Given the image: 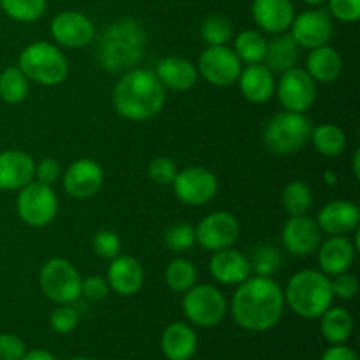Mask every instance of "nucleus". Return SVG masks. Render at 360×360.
<instances>
[{
	"label": "nucleus",
	"mask_w": 360,
	"mask_h": 360,
	"mask_svg": "<svg viewBox=\"0 0 360 360\" xmlns=\"http://www.w3.org/2000/svg\"><path fill=\"white\" fill-rule=\"evenodd\" d=\"M281 262H283V259H281L280 250L266 243V245H259L253 250L250 267H252V273H255V276L273 278L280 271Z\"/></svg>",
	"instance_id": "obj_36"
},
{
	"label": "nucleus",
	"mask_w": 360,
	"mask_h": 360,
	"mask_svg": "<svg viewBox=\"0 0 360 360\" xmlns=\"http://www.w3.org/2000/svg\"><path fill=\"white\" fill-rule=\"evenodd\" d=\"M285 309L283 288L266 276H248L231 301L234 322L248 333H266L280 322Z\"/></svg>",
	"instance_id": "obj_1"
},
{
	"label": "nucleus",
	"mask_w": 360,
	"mask_h": 360,
	"mask_svg": "<svg viewBox=\"0 0 360 360\" xmlns=\"http://www.w3.org/2000/svg\"><path fill=\"white\" fill-rule=\"evenodd\" d=\"M252 16L260 32L285 34L295 18L292 0H253Z\"/></svg>",
	"instance_id": "obj_20"
},
{
	"label": "nucleus",
	"mask_w": 360,
	"mask_h": 360,
	"mask_svg": "<svg viewBox=\"0 0 360 360\" xmlns=\"http://www.w3.org/2000/svg\"><path fill=\"white\" fill-rule=\"evenodd\" d=\"M21 360H56L55 355L48 350H42V348H35V350L25 352V355Z\"/></svg>",
	"instance_id": "obj_48"
},
{
	"label": "nucleus",
	"mask_w": 360,
	"mask_h": 360,
	"mask_svg": "<svg viewBox=\"0 0 360 360\" xmlns=\"http://www.w3.org/2000/svg\"><path fill=\"white\" fill-rule=\"evenodd\" d=\"M35 179V160L20 150L0 151V190L13 192Z\"/></svg>",
	"instance_id": "obj_23"
},
{
	"label": "nucleus",
	"mask_w": 360,
	"mask_h": 360,
	"mask_svg": "<svg viewBox=\"0 0 360 360\" xmlns=\"http://www.w3.org/2000/svg\"><path fill=\"white\" fill-rule=\"evenodd\" d=\"M227 299L214 285H193L183 297V313L195 327L218 326L227 315Z\"/></svg>",
	"instance_id": "obj_9"
},
{
	"label": "nucleus",
	"mask_w": 360,
	"mask_h": 360,
	"mask_svg": "<svg viewBox=\"0 0 360 360\" xmlns=\"http://www.w3.org/2000/svg\"><path fill=\"white\" fill-rule=\"evenodd\" d=\"M267 41L260 30H243L234 39V53L241 63H264Z\"/></svg>",
	"instance_id": "obj_31"
},
{
	"label": "nucleus",
	"mask_w": 360,
	"mask_h": 360,
	"mask_svg": "<svg viewBox=\"0 0 360 360\" xmlns=\"http://www.w3.org/2000/svg\"><path fill=\"white\" fill-rule=\"evenodd\" d=\"M70 360H91V359H88V357H74V359H70Z\"/></svg>",
	"instance_id": "obj_52"
},
{
	"label": "nucleus",
	"mask_w": 360,
	"mask_h": 360,
	"mask_svg": "<svg viewBox=\"0 0 360 360\" xmlns=\"http://www.w3.org/2000/svg\"><path fill=\"white\" fill-rule=\"evenodd\" d=\"M323 178H326L327 185H333L334 186L338 183V176L334 174V172H330V171H327L326 174H323Z\"/></svg>",
	"instance_id": "obj_50"
},
{
	"label": "nucleus",
	"mask_w": 360,
	"mask_h": 360,
	"mask_svg": "<svg viewBox=\"0 0 360 360\" xmlns=\"http://www.w3.org/2000/svg\"><path fill=\"white\" fill-rule=\"evenodd\" d=\"M355 253L357 246L348 239V236H329L319 246L320 269L329 278L347 273L354 266Z\"/></svg>",
	"instance_id": "obj_21"
},
{
	"label": "nucleus",
	"mask_w": 360,
	"mask_h": 360,
	"mask_svg": "<svg viewBox=\"0 0 360 360\" xmlns=\"http://www.w3.org/2000/svg\"><path fill=\"white\" fill-rule=\"evenodd\" d=\"M155 76L162 83L165 90L172 91H188L195 86L199 79L195 63L190 62L183 56H165L157 63Z\"/></svg>",
	"instance_id": "obj_25"
},
{
	"label": "nucleus",
	"mask_w": 360,
	"mask_h": 360,
	"mask_svg": "<svg viewBox=\"0 0 360 360\" xmlns=\"http://www.w3.org/2000/svg\"><path fill=\"white\" fill-rule=\"evenodd\" d=\"M234 35V28L229 18L211 14L200 25V37L207 46H225Z\"/></svg>",
	"instance_id": "obj_37"
},
{
	"label": "nucleus",
	"mask_w": 360,
	"mask_h": 360,
	"mask_svg": "<svg viewBox=\"0 0 360 360\" xmlns=\"http://www.w3.org/2000/svg\"><path fill=\"white\" fill-rule=\"evenodd\" d=\"M320 360H359V355L355 354L354 348L347 347V345H330V348H327L323 352L322 359Z\"/></svg>",
	"instance_id": "obj_47"
},
{
	"label": "nucleus",
	"mask_w": 360,
	"mask_h": 360,
	"mask_svg": "<svg viewBox=\"0 0 360 360\" xmlns=\"http://www.w3.org/2000/svg\"><path fill=\"white\" fill-rule=\"evenodd\" d=\"M165 88L153 70L130 69L122 74L112 88V105L129 122H146L155 118L165 105Z\"/></svg>",
	"instance_id": "obj_2"
},
{
	"label": "nucleus",
	"mask_w": 360,
	"mask_h": 360,
	"mask_svg": "<svg viewBox=\"0 0 360 360\" xmlns=\"http://www.w3.org/2000/svg\"><path fill=\"white\" fill-rule=\"evenodd\" d=\"M352 167H354V176L355 179L360 178V151L357 150L354 155V164H352Z\"/></svg>",
	"instance_id": "obj_49"
},
{
	"label": "nucleus",
	"mask_w": 360,
	"mask_h": 360,
	"mask_svg": "<svg viewBox=\"0 0 360 360\" xmlns=\"http://www.w3.org/2000/svg\"><path fill=\"white\" fill-rule=\"evenodd\" d=\"M164 241L171 252L185 253L195 245V229L186 221H178L167 229Z\"/></svg>",
	"instance_id": "obj_38"
},
{
	"label": "nucleus",
	"mask_w": 360,
	"mask_h": 360,
	"mask_svg": "<svg viewBox=\"0 0 360 360\" xmlns=\"http://www.w3.org/2000/svg\"><path fill=\"white\" fill-rule=\"evenodd\" d=\"M178 174V165L169 157H155L148 164V176L157 185H171Z\"/></svg>",
	"instance_id": "obj_40"
},
{
	"label": "nucleus",
	"mask_w": 360,
	"mask_h": 360,
	"mask_svg": "<svg viewBox=\"0 0 360 360\" xmlns=\"http://www.w3.org/2000/svg\"><path fill=\"white\" fill-rule=\"evenodd\" d=\"M104 185V169L91 158H79L67 167L63 174V190L72 199H90Z\"/></svg>",
	"instance_id": "obj_16"
},
{
	"label": "nucleus",
	"mask_w": 360,
	"mask_h": 360,
	"mask_svg": "<svg viewBox=\"0 0 360 360\" xmlns=\"http://www.w3.org/2000/svg\"><path fill=\"white\" fill-rule=\"evenodd\" d=\"M322 234L327 236H348L359 231L360 210L350 200H330L323 204L316 218Z\"/></svg>",
	"instance_id": "obj_18"
},
{
	"label": "nucleus",
	"mask_w": 360,
	"mask_h": 360,
	"mask_svg": "<svg viewBox=\"0 0 360 360\" xmlns=\"http://www.w3.org/2000/svg\"><path fill=\"white\" fill-rule=\"evenodd\" d=\"M109 294L108 280L102 276H88L81 281V295L90 301H104Z\"/></svg>",
	"instance_id": "obj_46"
},
{
	"label": "nucleus",
	"mask_w": 360,
	"mask_h": 360,
	"mask_svg": "<svg viewBox=\"0 0 360 360\" xmlns=\"http://www.w3.org/2000/svg\"><path fill=\"white\" fill-rule=\"evenodd\" d=\"M164 278L172 292L185 294L197 283V267L186 259H174L165 267Z\"/></svg>",
	"instance_id": "obj_33"
},
{
	"label": "nucleus",
	"mask_w": 360,
	"mask_h": 360,
	"mask_svg": "<svg viewBox=\"0 0 360 360\" xmlns=\"http://www.w3.org/2000/svg\"><path fill=\"white\" fill-rule=\"evenodd\" d=\"M146 30L132 18L112 21L102 32L97 46V58L102 69L109 72H127L136 69L146 49Z\"/></svg>",
	"instance_id": "obj_3"
},
{
	"label": "nucleus",
	"mask_w": 360,
	"mask_h": 360,
	"mask_svg": "<svg viewBox=\"0 0 360 360\" xmlns=\"http://www.w3.org/2000/svg\"><path fill=\"white\" fill-rule=\"evenodd\" d=\"M91 246H94V252L97 253L101 259L112 260L115 257L120 255V250H122V241H120L118 234L112 231H98L97 234L91 239Z\"/></svg>",
	"instance_id": "obj_41"
},
{
	"label": "nucleus",
	"mask_w": 360,
	"mask_h": 360,
	"mask_svg": "<svg viewBox=\"0 0 360 360\" xmlns=\"http://www.w3.org/2000/svg\"><path fill=\"white\" fill-rule=\"evenodd\" d=\"M322 243V231L316 220L308 214L288 217L281 229V245L290 255L308 257L319 250Z\"/></svg>",
	"instance_id": "obj_17"
},
{
	"label": "nucleus",
	"mask_w": 360,
	"mask_h": 360,
	"mask_svg": "<svg viewBox=\"0 0 360 360\" xmlns=\"http://www.w3.org/2000/svg\"><path fill=\"white\" fill-rule=\"evenodd\" d=\"M330 287H333L334 297H340L343 301H350V299L357 297L359 294V280L355 274L352 273H341L338 276L330 278Z\"/></svg>",
	"instance_id": "obj_43"
},
{
	"label": "nucleus",
	"mask_w": 360,
	"mask_h": 360,
	"mask_svg": "<svg viewBox=\"0 0 360 360\" xmlns=\"http://www.w3.org/2000/svg\"><path fill=\"white\" fill-rule=\"evenodd\" d=\"M285 304L297 316L315 320L333 306L334 294L330 278L322 271L302 269L288 280L283 290Z\"/></svg>",
	"instance_id": "obj_4"
},
{
	"label": "nucleus",
	"mask_w": 360,
	"mask_h": 360,
	"mask_svg": "<svg viewBox=\"0 0 360 360\" xmlns=\"http://www.w3.org/2000/svg\"><path fill=\"white\" fill-rule=\"evenodd\" d=\"M309 141L313 143L315 150L327 158L340 157L347 150V134L343 132L341 127L333 125V123H323V125L311 129Z\"/></svg>",
	"instance_id": "obj_30"
},
{
	"label": "nucleus",
	"mask_w": 360,
	"mask_h": 360,
	"mask_svg": "<svg viewBox=\"0 0 360 360\" xmlns=\"http://www.w3.org/2000/svg\"><path fill=\"white\" fill-rule=\"evenodd\" d=\"M274 94H276L278 101L283 105L285 111L306 112L315 104L319 86L304 69L294 67V69L281 74L280 79L276 81Z\"/></svg>",
	"instance_id": "obj_12"
},
{
	"label": "nucleus",
	"mask_w": 360,
	"mask_h": 360,
	"mask_svg": "<svg viewBox=\"0 0 360 360\" xmlns=\"http://www.w3.org/2000/svg\"><path fill=\"white\" fill-rule=\"evenodd\" d=\"M320 330L330 345H343L354 333V316L341 306H330L320 316Z\"/></svg>",
	"instance_id": "obj_29"
},
{
	"label": "nucleus",
	"mask_w": 360,
	"mask_h": 360,
	"mask_svg": "<svg viewBox=\"0 0 360 360\" xmlns=\"http://www.w3.org/2000/svg\"><path fill=\"white\" fill-rule=\"evenodd\" d=\"M311 129V122L304 112L281 111L267 122L264 129V144L273 155L288 157L309 143Z\"/></svg>",
	"instance_id": "obj_6"
},
{
	"label": "nucleus",
	"mask_w": 360,
	"mask_h": 360,
	"mask_svg": "<svg viewBox=\"0 0 360 360\" xmlns=\"http://www.w3.org/2000/svg\"><path fill=\"white\" fill-rule=\"evenodd\" d=\"M243 63L234 49L225 46H207L199 56L197 72L210 84L218 88L232 86L238 83Z\"/></svg>",
	"instance_id": "obj_11"
},
{
	"label": "nucleus",
	"mask_w": 360,
	"mask_h": 360,
	"mask_svg": "<svg viewBox=\"0 0 360 360\" xmlns=\"http://www.w3.org/2000/svg\"><path fill=\"white\" fill-rule=\"evenodd\" d=\"M25 352V341L18 334H0V360H21Z\"/></svg>",
	"instance_id": "obj_44"
},
{
	"label": "nucleus",
	"mask_w": 360,
	"mask_h": 360,
	"mask_svg": "<svg viewBox=\"0 0 360 360\" xmlns=\"http://www.w3.org/2000/svg\"><path fill=\"white\" fill-rule=\"evenodd\" d=\"M238 84L243 97L252 104H266L274 97V91H276L274 72L267 69L264 63H252V65L243 67Z\"/></svg>",
	"instance_id": "obj_24"
},
{
	"label": "nucleus",
	"mask_w": 360,
	"mask_h": 360,
	"mask_svg": "<svg viewBox=\"0 0 360 360\" xmlns=\"http://www.w3.org/2000/svg\"><path fill=\"white\" fill-rule=\"evenodd\" d=\"M197 347V333L190 323L174 322L162 333L160 348L167 360H190L195 355Z\"/></svg>",
	"instance_id": "obj_26"
},
{
	"label": "nucleus",
	"mask_w": 360,
	"mask_h": 360,
	"mask_svg": "<svg viewBox=\"0 0 360 360\" xmlns=\"http://www.w3.org/2000/svg\"><path fill=\"white\" fill-rule=\"evenodd\" d=\"M79 271L62 257H55L42 264L39 285L46 297L55 304H74L81 297Z\"/></svg>",
	"instance_id": "obj_7"
},
{
	"label": "nucleus",
	"mask_w": 360,
	"mask_h": 360,
	"mask_svg": "<svg viewBox=\"0 0 360 360\" xmlns=\"http://www.w3.org/2000/svg\"><path fill=\"white\" fill-rule=\"evenodd\" d=\"M210 274L218 283L238 287L246 278L252 276L250 259L239 250H234V246L218 250V252H213L210 260Z\"/></svg>",
	"instance_id": "obj_19"
},
{
	"label": "nucleus",
	"mask_w": 360,
	"mask_h": 360,
	"mask_svg": "<svg viewBox=\"0 0 360 360\" xmlns=\"http://www.w3.org/2000/svg\"><path fill=\"white\" fill-rule=\"evenodd\" d=\"M51 329L58 334H70L79 326V311L72 304H58L49 315Z\"/></svg>",
	"instance_id": "obj_39"
},
{
	"label": "nucleus",
	"mask_w": 360,
	"mask_h": 360,
	"mask_svg": "<svg viewBox=\"0 0 360 360\" xmlns=\"http://www.w3.org/2000/svg\"><path fill=\"white\" fill-rule=\"evenodd\" d=\"M288 30L299 48L315 49L329 44L333 39V18L323 9H309L297 14Z\"/></svg>",
	"instance_id": "obj_14"
},
{
	"label": "nucleus",
	"mask_w": 360,
	"mask_h": 360,
	"mask_svg": "<svg viewBox=\"0 0 360 360\" xmlns=\"http://www.w3.org/2000/svg\"><path fill=\"white\" fill-rule=\"evenodd\" d=\"M4 13L20 23H34L46 13V0H0Z\"/></svg>",
	"instance_id": "obj_35"
},
{
	"label": "nucleus",
	"mask_w": 360,
	"mask_h": 360,
	"mask_svg": "<svg viewBox=\"0 0 360 360\" xmlns=\"http://www.w3.org/2000/svg\"><path fill=\"white\" fill-rule=\"evenodd\" d=\"M193 229H195L197 245L211 253L234 246L241 234L238 218L229 211H214L204 217Z\"/></svg>",
	"instance_id": "obj_13"
},
{
	"label": "nucleus",
	"mask_w": 360,
	"mask_h": 360,
	"mask_svg": "<svg viewBox=\"0 0 360 360\" xmlns=\"http://www.w3.org/2000/svg\"><path fill=\"white\" fill-rule=\"evenodd\" d=\"M304 70L313 77L316 84H329L341 76L343 60H341V55L336 48L329 44L320 46V48L309 49Z\"/></svg>",
	"instance_id": "obj_27"
},
{
	"label": "nucleus",
	"mask_w": 360,
	"mask_h": 360,
	"mask_svg": "<svg viewBox=\"0 0 360 360\" xmlns=\"http://www.w3.org/2000/svg\"><path fill=\"white\" fill-rule=\"evenodd\" d=\"M16 211L21 221L28 227H48L58 213V197L51 185H44L34 179L18 190Z\"/></svg>",
	"instance_id": "obj_8"
},
{
	"label": "nucleus",
	"mask_w": 360,
	"mask_h": 360,
	"mask_svg": "<svg viewBox=\"0 0 360 360\" xmlns=\"http://www.w3.org/2000/svg\"><path fill=\"white\" fill-rule=\"evenodd\" d=\"M281 202H283L288 217H301V214H306L311 210L313 192L306 183L292 181L285 186Z\"/></svg>",
	"instance_id": "obj_34"
},
{
	"label": "nucleus",
	"mask_w": 360,
	"mask_h": 360,
	"mask_svg": "<svg viewBox=\"0 0 360 360\" xmlns=\"http://www.w3.org/2000/svg\"><path fill=\"white\" fill-rule=\"evenodd\" d=\"M18 69L28 81L41 86H58L67 79L69 62L58 46L46 41H37L21 49L18 56Z\"/></svg>",
	"instance_id": "obj_5"
},
{
	"label": "nucleus",
	"mask_w": 360,
	"mask_h": 360,
	"mask_svg": "<svg viewBox=\"0 0 360 360\" xmlns=\"http://www.w3.org/2000/svg\"><path fill=\"white\" fill-rule=\"evenodd\" d=\"M51 37L56 44L69 49L84 48L95 39L94 21L79 11H62L51 21Z\"/></svg>",
	"instance_id": "obj_15"
},
{
	"label": "nucleus",
	"mask_w": 360,
	"mask_h": 360,
	"mask_svg": "<svg viewBox=\"0 0 360 360\" xmlns=\"http://www.w3.org/2000/svg\"><path fill=\"white\" fill-rule=\"evenodd\" d=\"M30 81L16 67H7L0 72V98L7 104H20L27 98Z\"/></svg>",
	"instance_id": "obj_32"
},
{
	"label": "nucleus",
	"mask_w": 360,
	"mask_h": 360,
	"mask_svg": "<svg viewBox=\"0 0 360 360\" xmlns=\"http://www.w3.org/2000/svg\"><path fill=\"white\" fill-rule=\"evenodd\" d=\"M109 290L122 297H132L143 288L144 271L139 260L130 255H118L108 267Z\"/></svg>",
	"instance_id": "obj_22"
},
{
	"label": "nucleus",
	"mask_w": 360,
	"mask_h": 360,
	"mask_svg": "<svg viewBox=\"0 0 360 360\" xmlns=\"http://www.w3.org/2000/svg\"><path fill=\"white\" fill-rule=\"evenodd\" d=\"M299 51H301V48L292 39L290 34H287V32L278 34L273 41L267 42L264 65L273 70L274 74H283L297 67Z\"/></svg>",
	"instance_id": "obj_28"
},
{
	"label": "nucleus",
	"mask_w": 360,
	"mask_h": 360,
	"mask_svg": "<svg viewBox=\"0 0 360 360\" xmlns=\"http://www.w3.org/2000/svg\"><path fill=\"white\" fill-rule=\"evenodd\" d=\"M330 18L341 23H355L360 18V0H327Z\"/></svg>",
	"instance_id": "obj_42"
},
{
	"label": "nucleus",
	"mask_w": 360,
	"mask_h": 360,
	"mask_svg": "<svg viewBox=\"0 0 360 360\" xmlns=\"http://www.w3.org/2000/svg\"><path fill=\"white\" fill-rule=\"evenodd\" d=\"M302 2L309 7H319V6H322V4H326L327 0H302Z\"/></svg>",
	"instance_id": "obj_51"
},
{
	"label": "nucleus",
	"mask_w": 360,
	"mask_h": 360,
	"mask_svg": "<svg viewBox=\"0 0 360 360\" xmlns=\"http://www.w3.org/2000/svg\"><path fill=\"white\" fill-rule=\"evenodd\" d=\"M62 178V165L56 158L46 157L35 164V179L44 185H55Z\"/></svg>",
	"instance_id": "obj_45"
},
{
	"label": "nucleus",
	"mask_w": 360,
	"mask_h": 360,
	"mask_svg": "<svg viewBox=\"0 0 360 360\" xmlns=\"http://www.w3.org/2000/svg\"><path fill=\"white\" fill-rule=\"evenodd\" d=\"M171 185L176 199L193 207L206 206L218 193L217 176L200 165H190L178 171Z\"/></svg>",
	"instance_id": "obj_10"
}]
</instances>
